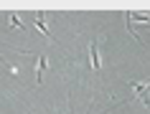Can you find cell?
Listing matches in <instances>:
<instances>
[{"instance_id":"obj_3","label":"cell","mask_w":150,"mask_h":114,"mask_svg":"<svg viewBox=\"0 0 150 114\" xmlns=\"http://www.w3.org/2000/svg\"><path fill=\"white\" fill-rule=\"evenodd\" d=\"M36 25H38V31L43 33V36H51V33H48V28H46V20H43V13H38V15H36Z\"/></svg>"},{"instance_id":"obj_1","label":"cell","mask_w":150,"mask_h":114,"mask_svg":"<svg viewBox=\"0 0 150 114\" xmlns=\"http://www.w3.org/2000/svg\"><path fill=\"white\" fill-rule=\"evenodd\" d=\"M89 56H92V69H94V71H99V48H97V43H92V46H89Z\"/></svg>"},{"instance_id":"obj_2","label":"cell","mask_w":150,"mask_h":114,"mask_svg":"<svg viewBox=\"0 0 150 114\" xmlns=\"http://www.w3.org/2000/svg\"><path fill=\"white\" fill-rule=\"evenodd\" d=\"M46 69H48V61L41 56V58H38V66H36V81H41V73L46 71Z\"/></svg>"},{"instance_id":"obj_4","label":"cell","mask_w":150,"mask_h":114,"mask_svg":"<svg viewBox=\"0 0 150 114\" xmlns=\"http://www.w3.org/2000/svg\"><path fill=\"white\" fill-rule=\"evenodd\" d=\"M10 25H13V28H18V31H23V23H21L16 15H10Z\"/></svg>"}]
</instances>
